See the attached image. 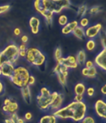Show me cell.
Wrapping results in <instances>:
<instances>
[{
    "instance_id": "1",
    "label": "cell",
    "mask_w": 106,
    "mask_h": 123,
    "mask_svg": "<svg viewBox=\"0 0 106 123\" xmlns=\"http://www.w3.org/2000/svg\"><path fill=\"white\" fill-rule=\"evenodd\" d=\"M71 1L69 0H35L34 8L42 15L48 25H52L54 14H59L64 9L71 7Z\"/></svg>"
},
{
    "instance_id": "2",
    "label": "cell",
    "mask_w": 106,
    "mask_h": 123,
    "mask_svg": "<svg viewBox=\"0 0 106 123\" xmlns=\"http://www.w3.org/2000/svg\"><path fill=\"white\" fill-rule=\"evenodd\" d=\"M53 114L59 119H70L75 123H80L87 114V105L83 101H72L66 106L55 111Z\"/></svg>"
},
{
    "instance_id": "3",
    "label": "cell",
    "mask_w": 106,
    "mask_h": 123,
    "mask_svg": "<svg viewBox=\"0 0 106 123\" xmlns=\"http://www.w3.org/2000/svg\"><path fill=\"white\" fill-rule=\"evenodd\" d=\"M59 94L57 92H51L47 87H43L40 89L39 94L37 96V104L38 107L42 111L50 109V107L54 98Z\"/></svg>"
},
{
    "instance_id": "4",
    "label": "cell",
    "mask_w": 106,
    "mask_h": 123,
    "mask_svg": "<svg viewBox=\"0 0 106 123\" xmlns=\"http://www.w3.org/2000/svg\"><path fill=\"white\" fill-rule=\"evenodd\" d=\"M18 46L14 43H10L0 52V65L6 63L15 65L19 59Z\"/></svg>"
},
{
    "instance_id": "5",
    "label": "cell",
    "mask_w": 106,
    "mask_h": 123,
    "mask_svg": "<svg viewBox=\"0 0 106 123\" xmlns=\"http://www.w3.org/2000/svg\"><path fill=\"white\" fill-rule=\"evenodd\" d=\"M30 76V72L26 68L17 66L15 67L13 75L9 79L14 86L19 88H22L28 85Z\"/></svg>"
},
{
    "instance_id": "6",
    "label": "cell",
    "mask_w": 106,
    "mask_h": 123,
    "mask_svg": "<svg viewBox=\"0 0 106 123\" xmlns=\"http://www.w3.org/2000/svg\"><path fill=\"white\" fill-rule=\"evenodd\" d=\"M25 59L26 61L33 66L41 67L46 60V56L43 52L37 48H28L26 50V55Z\"/></svg>"
},
{
    "instance_id": "7",
    "label": "cell",
    "mask_w": 106,
    "mask_h": 123,
    "mask_svg": "<svg viewBox=\"0 0 106 123\" xmlns=\"http://www.w3.org/2000/svg\"><path fill=\"white\" fill-rule=\"evenodd\" d=\"M53 72L57 75L58 80L61 85L65 87L67 85V77L69 69L63 64L57 62V64L53 69Z\"/></svg>"
},
{
    "instance_id": "8",
    "label": "cell",
    "mask_w": 106,
    "mask_h": 123,
    "mask_svg": "<svg viewBox=\"0 0 106 123\" xmlns=\"http://www.w3.org/2000/svg\"><path fill=\"white\" fill-rule=\"evenodd\" d=\"M19 109V105L10 98H6L4 100V105L2 107V111L4 113L9 114L10 116L13 113H17Z\"/></svg>"
},
{
    "instance_id": "9",
    "label": "cell",
    "mask_w": 106,
    "mask_h": 123,
    "mask_svg": "<svg viewBox=\"0 0 106 123\" xmlns=\"http://www.w3.org/2000/svg\"><path fill=\"white\" fill-rule=\"evenodd\" d=\"M94 109L96 115L102 119H106V103L102 99L97 100L94 105Z\"/></svg>"
},
{
    "instance_id": "10",
    "label": "cell",
    "mask_w": 106,
    "mask_h": 123,
    "mask_svg": "<svg viewBox=\"0 0 106 123\" xmlns=\"http://www.w3.org/2000/svg\"><path fill=\"white\" fill-rule=\"evenodd\" d=\"M102 28L103 25L101 24H96L93 25L88 26L86 30H85L86 37H87L89 39H94L99 35Z\"/></svg>"
},
{
    "instance_id": "11",
    "label": "cell",
    "mask_w": 106,
    "mask_h": 123,
    "mask_svg": "<svg viewBox=\"0 0 106 123\" xmlns=\"http://www.w3.org/2000/svg\"><path fill=\"white\" fill-rule=\"evenodd\" d=\"M57 62L63 64L65 67H66L67 69H75L78 67L76 56L74 55H69L67 57L64 58L61 57V59L57 61Z\"/></svg>"
},
{
    "instance_id": "12",
    "label": "cell",
    "mask_w": 106,
    "mask_h": 123,
    "mask_svg": "<svg viewBox=\"0 0 106 123\" xmlns=\"http://www.w3.org/2000/svg\"><path fill=\"white\" fill-rule=\"evenodd\" d=\"M94 64L100 69L106 70V48H103L94 59ZM94 65V66H95Z\"/></svg>"
},
{
    "instance_id": "13",
    "label": "cell",
    "mask_w": 106,
    "mask_h": 123,
    "mask_svg": "<svg viewBox=\"0 0 106 123\" xmlns=\"http://www.w3.org/2000/svg\"><path fill=\"white\" fill-rule=\"evenodd\" d=\"M15 68V65L10 63H6L0 65V69L1 71V74L3 76L10 79Z\"/></svg>"
},
{
    "instance_id": "14",
    "label": "cell",
    "mask_w": 106,
    "mask_h": 123,
    "mask_svg": "<svg viewBox=\"0 0 106 123\" xmlns=\"http://www.w3.org/2000/svg\"><path fill=\"white\" fill-rule=\"evenodd\" d=\"M64 101V96L61 93H59L57 95V96L54 98L53 103L51 104L50 109L53 111V112L55 111H57L59 109L62 107L63 103Z\"/></svg>"
},
{
    "instance_id": "15",
    "label": "cell",
    "mask_w": 106,
    "mask_h": 123,
    "mask_svg": "<svg viewBox=\"0 0 106 123\" xmlns=\"http://www.w3.org/2000/svg\"><path fill=\"white\" fill-rule=\"evenodd\" d=\"M77 26H79V22L77 21V20L72 21L70 22H68L66 25L62 27L61 32H62L63 35H65L72 34L73 31L74 30V29L77 28Z\"/></svg>"
},
{
    "instance_id": "16",
    "label": "cell",
    "mask_w": 106,
    "mask_h": 123,
    "mask_svg": "<svg viewBox=\"0 0 106 123\" xmlns=\"http://www.w3.org/2000/svg\"><path fill=\"white\" fill-rule=\"evenodd\" d=\"M29 26L31 29V32L34 35L38 34L39 32L40 20L37 17H32L29 20Z\"/></svg>"
},
{
    "instance_id": "17",
    "label": "cell",
    "mask_w": 106,
    "mask_h": 123,
    "mask_svg": "<svg viewBox=\"0 0 106 123\" xmlns=\"http://www.w3.org/2000/svg\"><path fill=\"white\" fill-rule=\"evenodd\" d=\"M21 94L24 102L27 104H30L32 101V96H31V90L29 85L21 88Z\"/></svg>"
},
{
    "instance_id": "18",
    "label": "cell",
    "mask_w": 106,
    "mask_h": 123,
    "mask_svg": "<svg viewBox=\"0 0 106 123\" xmlns=\"http://www.w3.org/2000/svg\"><path fill=\"white\" fill-rule=\"evenodd\" d=\"M81 74L83 76L88 78H95L97 75V69L96 66H94L90 68H87L84 67L81 70Z\"/></svg>"
},
{
    "instance_id": "19",
    "label": "cell",
    "mask_w": 106,
    "mask_h": 123,
    "mask_svg": "<svg viewBox=\"0 0 106 123\" xmlns=\"http://www.w3.org/2000/svg\"><path fill=\"white\" fill-rule=\"evenodd\" d=\"M74 37H76L77 39L81 40H83L86 38V33H85V29L80 26H77L74 29L72 33Z\"/></svg>"
},
{
    "instance_id": "20",
    "label": "cell",
    "mask_w": 106,
    "mask_h": 123,
    "mask_svg": "<svg viewBox=\"0 0 106 123\" xmlns=\"http://www.w3.org/2000/svg\"><path fill=\"white\" fill-rule=\"evenodd\" d=\"M57 118H56L53 113L49 114V115H45L43 117H41L39 123H57Z\"/></svg>"
},
{
    "instance_id": "21",
    "label": "cell",
    "mask_w": 106,
    "mask_h": 123,
    "mask_svg": "<svg viewBox=\"0 0 106 123\" xmlns=\"http://www.w3.org/2000/svg\"><path fill=\"white\" fill-rule=\"evenodd\" d=\"M76 56L78 65H84L86 61V54L84 50H80L78 52Z\"/></svg>"
},
{
    "instance_id": "22",
    "label": "cell",
    "mask_w": 106,
    "mask_h": 123,
    "mask_svg": "<svg viewBox=\"0 0 106 123\" xmlns=\"http://www.w3.org/2000/svg\"><path fill=\"white\" fill-rule=\"evenodd\" d=\"M74 92L75 95L83 96V94L86 92V85L83 83H78L74 86Z\"/></svg>"
},
{
    "instance_id": "23",
    "label": "cell",
    "mask_w": 106,
    "mask_h": 123,
    "mask_svg": "<svg viewBox=\"0 0 106 123\" xmlns=\"http://www.w3.org/2000/svg\"><path fill=\"white\" fill-rule=\"evenodd\" d=\"M87 11V8L86 5L83 4L81 5L79 8H78V10L77 12V15L78 17L83 18L84 17V16L86 14Z\"/></svg>"
},
{
    "instance_id": "24",
    "label": "cell",
    "mask_w": 106,
    "mask_h": 123,
    "mask_svg": "<svg viewBox=\"0 0 106 123\" xmlns=\"http://www.w3.org/2000/svg\"><path fill=\"white\" fill-rule=\"evenodd\" d=\"M96 43L94 39H88L86 42V49L89 52H92L96 48Z\"/></svg>"
},
{
    "instance_id": "25",
    "label": "cell",
    "mask_w": 106,
    "mask_h": 123,
    "mask_svg": "<svg viewBox=\"0 0 106 123\" xmlns=\"http://www.w3.org/2000/svg\"><path fill=\"white\" fill-rule=\"evenodd\" d=\"M58 23L59 25L63 27L64 25L67 24L68 23V18L66 15H61L59 17V19H58Z\"/></svg>"
},
{
    "instance_id": "26",
    "label": "cell",
    "mask_w": 106,
    "mask_h": 123,
    "mask_svg": "<svg viewBox=\"0 0 106 123\" xmlns=\"http://www.w3.org/2000/svg\"><path fill=\"white\" fill-rule=\"evenodd\" d=\"M54 57L56 61H57L62 57V50H61V48L60 47H57V48H56V49H54Z\"/></svg>"
},
{
    "instance_id": "27",
    "label": "cell",
    "mask_w": 106,
    "mask_h": 123,
    "mask_svg": "<svg viewBox=\"0 0 106 123\" xmlns=\"http://www.w3.org/2000/svg\"><path fill=\"white\" fill-rule=\"evenodd\" d=\"M89 25V19L87 17H83L81 19L79 23V26L83 28H87Z\"/></svg>"
},
{
    "instance_id": "28",
    "label": "cell",
    "mask_w": 106,
    "mask_h": 123,
    "mask_svg": "<svg viewBox=\"0 0 106 123\" xmlns=\"http://www.w3.org/2000/svg\"><path fill=\"white\" fill-rule=\"evenodd\" d=\"M81 123H96L94 118L90 116H86V117L80 122Z\"/></svg>"
},
{
    "instance_id": "29",
    "label": "cell",
    "mask_w": 106,
    "mask_h": 123,
    "mask_svg": "<svg viewBox=\"0 0 106 123\" xmlns=\"http://www.w3.org/2000/svg\"><path fill=\"white\" fill-rule=\"evenodd\" d=\"M100 10H101V9H100L99 6H94L90 9L89 13L90 15H95V14H97L98 12H99Z\"/></svg>"
},
{
    "instance_id": "30",
    "label": "cell",
    "mask_w": 106,
    "mask_h": 123,
    "mask_svg": "<svg viewBox=\"0 0 106 123\" xmlns=\"http://www.w3.org/2000/svg\"><path fill=\"white\" fill-rule=\"evenodd\" d=\"M86 93L88 96H90V97L93 96L94 95V93H95L94 88V87H89L87 89Z\"/></svg>"
},
{
    "instance_id": "31",
    "label": "cell",
    "mask_w": 106,
    "mask_h": 123,
    "mask_svg": "<svg viewBox=\"0 0 106 123\" xmlns=\"http://www.w3.org/2000/svg\"><path fill=\"white\" fill-rule=\"evenodd\" d=\"M10 6L9 5H4L0 6V15L6 12L8 10H9Z\"/></svg>"
},
{
    "instance_id": "32",
    "label": "cell",
    "mask_w": 106,
    "mask_h": 123,
    "mask_svg": "<svg viewBox=\"0 0 106 123\" xmlns=\"http://www.w3.org/2000/svg\"><path fill=\"white\" fill-rule=\"evenodd\" d=\"M35 81H36L35 78L34 77L33 75H30V77H29L28 82V85H29V86L33 85L35 83Z\"/></svg>"
},
{
    "instance_id": "33",
    "label": "cell",
    "mask_w": 106,
    "mask_h": 123,
    "mask_svg": "<svg viewBox=\"0 0 106 123\" xmlns=\"http://www.w3.org/2000/svg\"><path fill=\"white\" fill-rule=\"evenodd\" d=\"M74 101H76V102L83 101V96H82V95H75L74 98Z\"/></svg>"
},
{
    "instance_id": "34",
    "label": "cell",
    "mask_w": 106,
    "mask_h": 123,
    "mask_svg": "<svg viewBox=\"0 0 106 123\" xmlns=\"http://www.w3.org/2000/svg\"><path fill=\"white\" fill-rule=\"evenodd\" d=\"M85 67L87 68H92V67H94V62L93 61H86V63H85Z\"/></svg>"
},
{
    "instance_id": "35",
    "label": "cell",
    "mask_w": 106,
    "mask_h": 123,
    "mask_svg": "<svg viewBox=\"0 0 106 123\" xmlns=\"http://www.w3.org/2000/svg\"><path fill=\"white\" fill-rule=\"evenodd\" d=\"M33 118V114L30 112H27L26 113L24 116V120H30Z\"/></svg>"
},
{
    "instance_id": "36",
    "label": "cell",
    "mask_w": 106,
    "mask_h": 123,
    "mask_svg": "<svg viewBox=\"0 0 106 123\" xmlns=\"http://www.w3.org/2000/svg\"><path fill=\"white\" fill-rule=\"evenodd\" d=\"M18 48H19V51H26V50H27V46H26V45L25 44V43H21V44H20L18 46Z\"/></svg>"
},
{
    "instance_id": "37",
    "label": "cell",
    "mask_w": 106,
    "mask_h": 123,
    "mask_svg": "<svg viewBox=\"0 0 106 123\" xmlns=\"http://www.w3.org/2000/svg\"><path fill=\"white\" fill-rule=\"evenodd\" d=\"M21 41L22 42V43H26L28 41V37L26 36V35H23L21 37Z\"/></svg>"
},
{
    "instance_id": "38",
    "label": "cell",
    "mask_w": 106,
    "mask_h": 123,
    "mask_svg": "<svg viewBox=\"0 0 106 123\" xmlns=\"http://www.w3.org/2000/svg\"><path fill=\"white\" fill-rule=\"evenodd\" d=\"M13 33H14V35H15V36L18 37V36H19V35H21V30L19 29V28H14V29Z\"/></svg>"
},
{
    "instance_id": "39",
    "label": "cell",
    "mask_w": 106,
    "mask_h": 123,
    "mask_svg": "<svg viewBox=\"0 0 106 123\" xmlns=\"http://www.w3.org/2000/svg\"><path fill=\"white\" fill-rule=\"evenodd\" d=\"M4 92V85L2 83V81L0 80V96L3 94Z\"/></svg>"
},
{
    "instance_id": "40",
    "label": "cell",
    "mask_w": 106,
    "mask_h": 123,
    "mask_svg": "<svg viewBox=\"0 0 106 123\" xmlns=\"http://www.w3.org/2000/svg\"><path fill=\"white\" fill-rule=\"evenodd\" d=\"M4 123H16V121L13 120L11 117H9V118L5 119Z\"/></svg>"
},
{
    "instance_id": "41",
    "label": "cell",
    "mask_w": 106,
    "mask_h": 123,
    "mask_svg": "<svg viewBox=\"0 0 106 123\" xmlns=\"http://www.w3.org/2000/svg\"><path fill=\"white\" fill-rule=\"evenodd\" d=\"M101 45L103 48H106V37H102L101 38Z\"/></svg>"
},
{
    "instance_id": "42",
    "label": "cell",
    "mask_w": 106,
    "mask_h": 123,
    "mask_svg": "<svg viewBox=\"0 0 106 123\" xmlns=\"http://www.w3.org/2000/svg\"><path fill=\"white\" fill-rule=\"evenodd\" d=\"M19 57L21 58H25L26 55V51H19Z\"/></svg>"
},
{
    "instance_id": "43",
    "label": "cell",
    "mask_w": 106,
    "mask_h": 123,
    "mask_svg": "<svg viewBox=\"0 0 106 123\" xmlns=\"http://www.w3.org/2000/svg\"><path fill=\"white\" fill-rule=\"evenodd\" d=\"M101 92L103 95L106 94V85H104L103 86H102L101 88Z\"/></svg>"
},
{
    "instance_id": "44",
    "label": "cell",
    "mask_w": 106,
    "mask_h": 123,
    "mask_svg": "<svg viewBox=\"0 0 106 123\" xmlns=\"http://www.w3.org/2000/svg\"><path fill=\"white\" fill-rule=\"evenodd\" d=\"M26 120H24V118H18V119L16 120V123H25Z\"/></svg>"
},
{
    "instance_id": "45",
    "label": "cell",
    "mask_w": 106,
    "mask_h": 123,
    "mask_svg": "<svg viewBox=\"0 0 106 123\" xmlns=\"http://www.w3.org/2000/svg\"><path fill=\"white\" fill-rule=\"evenodd\" d=\"M2 76V74H1V69H0V76Z\"/></svg>"
},
{
    "instance_id": "46",
    "label": "cell",
    "mask_w": 106,
    "mask_h": 123,
    "mask_svg": "<svg viewBox=\"0 0 106 123\" xmlns=\"http://www.w3.org/2000/svg\"></svg>"
}]
</instances>
